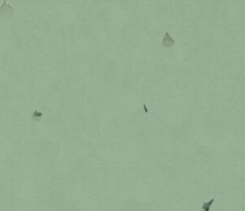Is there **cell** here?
<instances>
[{
    "label": "cell",
    "instance_id": "obj_1",
    "mask_svg": "<svg viewBox=\"0 0 245 211\" xmlns=\"http://www.w3.org/2000/svg\"><path fill=\"white\" fill-rule=\"evenodd\" d=\"M15 17L14 8L7 3L6 0H4L0 7V20L3 22H9Z\"/></svg>",
    "mask_w": 245,
    "mask_h": 211
},
{
    "label": "cell",
    "instance_id": "obj_2",
    "mask_svg": "<svg viewBox=\"0 0 245 211\" xmlns=\"http://www.w3.org/2000/svg\"><path fill=\"white\" fill-rule=\"evenodd\" d=\"M163 45H164L165 47H171L173 44H174V40L171 38L170 34L168 32H166L164 38H163V41H162Z\"/></svg>",
    "mask_w": 245,
    "mask_h": 211
},
{
    "label": "cell",
    "instance_id": "obj_3",
    "mask_svg": "<svg viewBox=\"0 0 245 211\" xmlns=\"http://www.w3.org/2000/svg\"><path fill=\"white\" fill-rule=\"evenodd\" d=\"M42 116H43V113H42V112H40V111H38V110H36V109H35V110L33 111L32 115H31V118H32L34 122H39L40 119L42 118Z\"/></svg>",
    "mask_w": 245,
    "mask_h": 211
},
{
    "label": "cell",
    "instance_id": "obj_4",
    "mask_svg": "<svg viewBox=\"0 0 245 211\" xmlns=\"http://www.w3.org/2000/svg\"><path fill=\"white\" fill-rule=\"evenodd\" d=\"M213 202H214V199H211L210 201H209V202L204 203L203 206H202V210H203V211H209V210H210L211 205L213 204Z\"/></svg>",
    "mask_w": 245,
    "mask_h": 211
}]
</instances>
